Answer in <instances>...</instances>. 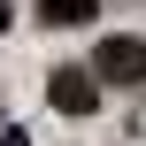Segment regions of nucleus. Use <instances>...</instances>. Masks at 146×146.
<instances>
[{"mask_svg": "<svg viewBox=\"0 0 146 146\" xmlns=\"http://www.w3.org/2000/svg\"><path fill=\"white\" fill-rule=\"evenodd\" d=\"M46 100H54L62 115H92V108H100V77H92V69H54V77H46Z\"/></svg>", "mask_w": 146, "mask_h": 146, "instance_id": "obj_2", "label": "nucleus"}, {"mask_svg": "<svg viewBox=\"0 0 146 146\" xmlns=\"http://www.w3.org/2000/svg\"><path fill=\"white\" fill-rule=\"evenodd\" d=\"M92 15H100V0H38V23H54V31H77Z\"/></svg>", "mask_w": 146, "mask_h": 146, "instance_id": "obj_3", "label": "nucleus"}, {"mask_svg": "<svg viewBox=\"0 0 146 146\" xmlns=\"http://www.w3.org/2000/svg\"><path fill=\"white\" fill-rule=\"evenodd\" d=\"M92 77L100 85H146V38H131V31L100 38L92 46Z\"/></svg>", "mask_w": 146, "mask_h": 146, "instance_id": "obj_1", "label": "nucleus"}, {"mask_svg": "<svg viewBox=\"0 0 146 146\" xmlns=\"http://www.w3.org/2000/svg\"><path fill=\"white\" fill-rule=\"evenodd\" d=\"M0 31H8V0H0Z\"/></svg>", "mask_w": 146, "mask_h": 146, "instance_id": "obj_4", "label": "nucleus"}]
</instances>
